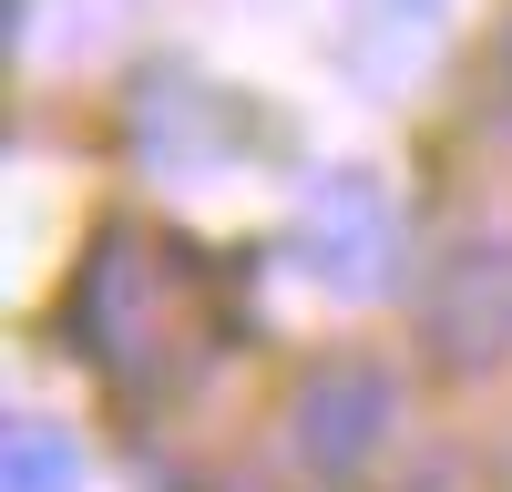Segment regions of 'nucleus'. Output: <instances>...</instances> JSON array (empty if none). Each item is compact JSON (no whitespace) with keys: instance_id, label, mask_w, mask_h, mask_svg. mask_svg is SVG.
Segmentation results:
<instances>
[{"instance_id":"obj_1","label":"nucleus","mask_w":512,"mask_h":492,"mask_svg":"<svg viewBox=\"0 0 512 492\" xmlns=\"http://www.w3.org/2000/svg\"><path fill=\"white\" fill-rule=\"evenodd\" d=\"M72 349L93 359L113 390L164 400L205 349H216V287H205V267L185 246L103 226L93 257H82V287H72Z\"/></svg>"},{"instance_id":"obj_2","label":"nucleus","mask_w":512,"mask_h":492,"mask_svg":"<svg viewBox=\"0 0 512 492\" xmlns=\"http://www.w3.org/2000/svg\"><path fill=\"white\" fill-rule=\"evenodd\" d=\"M287 257L308 267L328 298H379L400 267V205L379 175H318L308 195H297V216H287Z\"/></svg>"},{"instance_id":"obj_3","label":"nucleus","mask_w":512,"mask_h":492,"mask_svg":"<svg viewBox=\"0 0 512 492\" xmlns=\"http://www.w3.org/2000/svg\"><path fill=\"white\" fill-rule=\"evenodd\" d=\"M390 410H400V380L379 359H328L297 380V410H287V431H297V462H308L318 482H349L379 441H390Z\"/></svg>"},{"instance_id":"obj_4","label":"nucleus","mask_w":512,"mask_h":492,"mask_svg":"<svg viewBox=\"0 0 512 492\" xmlns=\"http://www.w3.org/2000/svg\"><path fill=\"white\" fill-rule=\"evenodd\" d=\"M431 339H441V359L451 369H482V359H502L512 349V246H461V257L441 267V287H431Z\"/></svg>"},{"instance_id":"obj_5","label":"nucleus","mask_w":512,"mask_h":492,"mask_svg":"<svg viewBox=\"0 0 512 492\" xmlns=\"http://www.w3.org/2000/svg\"><path fill=\"white\" fill-rule=\"evenodd\" d=\"M441 31H451V0H349L338 11V62L390 93L441 52Z\"/></svg>"},{"instance_id":"obj_6","label":"nucleus","mask_w":512,"mask_h":492,"mask_svg":"<svg viewBox=\"0 0 512 492\" xmlns=\"http://www.w3.org/2000/svg\"><path fill=\"white\" fill-rule=\"evenodd\" d=\"M0 492H82V451L62 421H11L0 441Z\"/></svg>"},{"instance_id":"obj_7","label":"nucleus","mask_w":512,"mask_h":492,"mask_svg":"<svg viewBox=\"0 0 512 492\" xmlns=\"http://www.w3.org/2000/svg\"><path fill=\"white\" fill-rule=\"evenodd\" d=\"M502 113H512V21H502Z\"/></svg>"}]
</instances>
